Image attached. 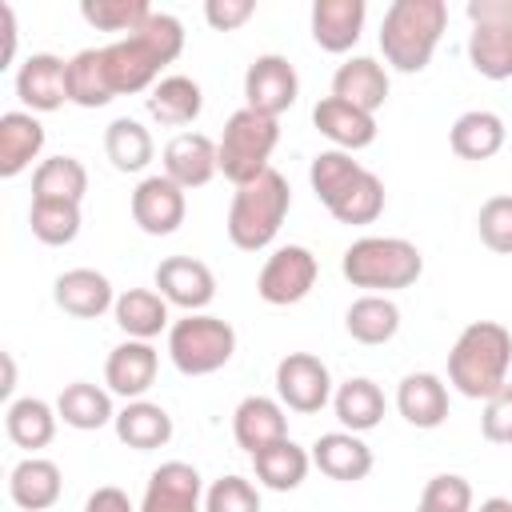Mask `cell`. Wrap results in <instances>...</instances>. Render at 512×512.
<instances>
[{
	"label": "cell",
	"instance_id": "1",
	"mask_svg": "<svg viewBox=\"0 0 512 512\" xmlns=\"http://www.w3.org/2000/svg\"><path fill=\"white\" fill-rule=\"evenodd\" d=\"M184 52V24L168 12H152L132 36H120L116 44L104 48V68L112 80L116 96L132 92H152L156 76L164 64H172Z\"/></svg>",
	"mask_w": 512,
	"mask_h": 512
},
{
	"label": "cell",
	"instance_id": "2",
	"mask_svg": "<svg viewBox=\"0 0 512 512\" xmlns=\"http://www.w3.org/2000/svg\"><path fill=\"white\" fill-rule=\"evenodd\" d=\"M512 332L496 320L468 324L448 352V380L468 400H488L508 384Z\"/></svg>",
	"mask_w": 512,
	"mask_h": 512
},
{
	"label": "cell",
	"instance_id": "3",
	"mask_svg": "<svg viewBox=\"0 0 512 512\" xmlns=\"http://www.w3.org/2000/svg\"><path fill=\"white\" fill-rule=\"evenodd\" d=\"M448 28L444 0H392L380 24V52L396 72H424Z\"/></svg>",
	"mask_w": 512,
	"mask_h": 512
},
{
	"label": "cell",
	"instance_id": "4",
	"mask_svg": "<svg viewBox=\"0 0 512 512\" xmlns=\"http://www.w3.org/2000/svg\"><path fill=\"white\" fill-rule=\"evenodd\" d=\"M340 272L352 288H372L380 296L416 284L424 272V256L404 236H360L344 248Z\"/></svg>",
	"mask_w": 512,
	"mask_h": 512
},
{
	"label": "cell",
	"instance_id": "5",
	"mask_svg": "<svg viewBox=\"0 0 512 512\" xmlns=\"http://www.w3.org/2000/svg\"><path fill=\"white\" fill-rule=\"evenodd\" d=\"M292 208V188L284 180V172L268 168L264 176H256L252 184H240L228 208V240L244 252H260L276 240L284 216Z\"/></svg>",
	"mask_w": 512,
	"mask_h": 512
},
{
	"label": "cell",
	"instance_id": "6",
	"mask_svg": "<svg viewBox=\"0 0 512 512\" xmlns=\"http://www.w3.org/2000/svg\"><path fill=\"white\" fill-rule=\"evenodd\" d=\"M280 144V120L276 116H264V112H252V108H240L228 116L224 124V136L216 144V156H220V172L240 188V184H252L256 176H264L272 164V148Z\"/></svg>",
	"mask_w": 512,
	"mask_h": 512
},
{
	"label": "cell",
	"instance_id": "7",
	"mask_svg": "<svg viewBox=\"0 0 512 512\" xmlns=\"http://www.w3.org/2000/svg\"><path fill=\"white\" fill-rule=\"evenodd\" d=\"M236 352V332L228 320L208 312H188L168 328V356L176 372L184 376H208L220 372Z\"/></svg>",
	"mask_w": 512,
	"mask_h": 512
},
{
	"label": "cell",
	"instance_id": "8",
	"mask_svg": "<svg viewBox=\"0 0 512 512\" xmlns=\"http://www.w3.org/2000/svg\"><path fill=\"white\" fill-rule=\"evenodd\" d=\"M316 272H320V264L304 244H284L264 260V268L256 276V292H260L264 304L288 308V304H300L312 292Z\"/></svg>",
	"mask_w": 512,
	"mask_h": 512
},
{
	"label": "cell",
	"instance_id": "9",
	"mask_svg": "<svg viewBox=\"0 0 512 512\" xmlns=\"http://www.w3.org/2000/svg\"><path fill=\"white\" fill-rule=\"evenodd\" d=\"M276 396L284 408L292 412H320L328 400H332V376H328V364L312 352H288L280 364H276Z\"/></svg>",
	"mask_w": 512,
	"mask_h": 512
},
{
	"label": "cell",
	"instance_id": "10",
	"mask_svg": "<svg viewBox=\"0 0 512 512\" xmlns=\"http://www.w3.org/2000/svg\"><path fill=\"white\" fill-rule=\"evenodd\" d=\"M296 96H300V76L284 56L264 52L248 64V72H244V100L248 104L244 108L280 120V112H288L296 104Z\"/></svg>",
	"mask_w": 512,
	"mask_h": 512
},
{
	"label": "cell",
	"instance_id": "11",
	"mask_svg": "<svg viewBox=\"0 0 512 512\" xmlns=\"http://www.w3.org/2000/svg\"><path fill=\"white\" fill-rule=\"evenodd\" d=\"M184 212H188L184 188L176 180H168L164 172L144 176L132 192V220L148 236H172L184 224Z\"/></svg>",
	"mask_w": 512,
	"mask_h": 512
},
{
	"label": "cell",
	"instance_id": "12",
	"mask_svg": "<svg viewBox=\"0 0 512 512\" xmlns=\"http://www.w3.org/2000/svg\"><path fill=\"white\" fill-rule=\"evenodd\" d=\"M156 288L168 304L184 312H204L216 300V276L204 260L192 256H168L156 264Z\"/></svg>",
	"mask_w": 512,
	"mask_h": 512
},
{
	"label": "cell",
	"instance_id": "13",
	"mask_svg": "<svg viewBox=\"0 0 512 512\" xmlns=\"http://www.w3.org/2000/svg\"><path fill=\"white\" fill-rule=\"evenodd\" d=\"M156 368L160 352L152 348V340H124L104 360V384L124 400H144V392L156 384Z\"/></svg>",
	"mask_w": 512,
	"mask_h": 512
},
{
	"label": "cell",
	"instance_id": "14",
	"mask_svg": "<svg viewBox=\"0 0 512 512\" xmlns=\"http://www.w3.org/2000/svg\"><path fill=\"white\" fill-rule=\"evenodd\" d=\"M200 496H204L200 472L184 460H168L148 476L140 512H200Z\"/></svg>",
	"mask_w": 512,
	"mask_h": 512
},
{
	"label": "cell",
	"instance_id": "15",
	"mask_svg": "<svg viewBox=\"0 0 512 512\" xmlns=\"http://www.w3.org/2000/svg\"><path fill=\"white\" fill-rule=\"evenodd\" d=\"M16 96L32 112H56L68 100V60L52 52H32L16 72Z\"/></svg>",
	"mask_w": 512,
	"mask_h": 512
},
{
	"label": "cell",
	"instance_id": "16",
	"mask_svg": "<svg viewBox=\"0 0 512 512\" xmlns=\"http://www.w3.org/2000/svg\"><path fill=\"white\" fill-rule=\"evenodd\" d=\"M52 300L60 312L76 316V320H96L104 316L108 308H116V296H112V280L96 268H68L56 276L52 284Z\"/></svg>",
	"mask_w": 512,
	"mask_h": 512
},
{
	"label": "cell",
	"instance_id": "17",
	"mask_svg": "<svg viewBox=\"0 0 512 512\" xmlns=\"http://www.w3.org/2000/svg\"><path fill=\"white\" fill-rule=\"evenodd\" d=\"M216 172H220V156L204 132H180L164 144V176L176 180L184 192L204 188Z\"/></svg>",
	"mask_w": 512,
	"mask_h": 512
},
{
	"label": "cell",
	"instance_id": "18",
	"mask_svg": "<svg viewBox=\"0 0 512 512\" xmlns=\"http://www.w3.org/2000/svg\"><path fill=\"white\" fill-rule=\"evenodd\" d=\"M232 436L236 444L256 456L260 448L276 444L288 436V416H284V404L272 400V396H244L232 412Z\"/></svg>",
	"mask_w": 512,
	"mask_h": 512
},
{
	"label": "cell",
	"instance_id": "19",
	"mask_svg": "<svg viewBox=\"0 0 512 512\" xmlns=\"http://www.w3.org/2000/svg\"><path fill=\"white\" fill-rule=\"evenodd\" d=\"M312 128L320 136H328L340 152H360V148H368L376 140V116L372 112H360V108H352V104H344L336 96L316 100Z\"/></svg>",
	"mask_w": 512,
	"mask_h": 512
},
{
	"label": "cell",
	"instance_id": "20",
	"mask_svg": "<svg viewBox=\"0 0 512 512\" xmlns=\"http://www.w3.org/2000/svg\"><path fill=\"white\" fill-rule=\"evenodd\" d=\"M312 464L340 484H356L372 472V448L356 432H324L312 444Z\"/></svg>",
	"mask_w": 512,
	"mask_h": 512
},
{
	"label": "cell",
	"instance_id": "21",
	"mask_svg": "<svg viewBox=\"0 0 512 512\" xmlns=\"http://www.w3.org/2000/svg\"><path fill=\"white\" fill-rule=\"evenodd\" d=\"M364 0H316L312 4V40L324 52H348L364 32Z\"/></svg>",
	"mask_w": 512,
	"mask_h": 512
},
{
	"label": "cell",
	"instance_id": "22",
	"mask_svg": "<svg viewBox=\"0 0 512 512\" xmlns=\"http://www.w3.org/2000/svg\"><path fill=\"white\" fill-rule=\"evenodd\" d=\"M332 96L376 116V108L388 100V72H384V64H376L372 56L344 60L336 68V76H332Z\"/></svg>",
	"mask_w": 512,
	"mask_h": 512
},
{
	"label": "cell",
	"instance_id": "23",
	"mask_svg": "<svg viewBox=\"0 0 512 512\" xmlns=\"http://www.w3.org/2000/svg\"><path fill=\"white\" fill-rule=\"evenodd\" d=\"M396 408L412 428H440L448 420V388L436 372H408L396 388Z\"/></svg>",
	"mask_w": 512,
	"mask_h": 512
},
{
	"label": "cell",
	"instance_id": "24",
	"mask_svg": "<svg viewBox=\"0 0 512 512\" xmlns=\"http://www.w3.org/2000/svg\"><path fill=\"white\" fill-rule=\"evenodd\" d=\"M64 492L60 468L44 456H24L12 472H8V496L16 508L24 512H48Z\"/></svg>",
	"mask_w": 512,
	"mask_h": 512
},
{
	"label": "cell",
	"instance_id": "25",
	"mask_svg": "<svg viewBox=\"0 0 512 512\" xmlns=\"http://www.w3.org/2000/svg\"><path fill=\"white\" fill-rule=\"evenodd\" d=\"M44 148V124L32 112H4L0 116V176H20Z\"/></svg>",
	"mask_w": 512,
	"mask_h": 512
},
{
	"label": "cell",
	"instance_id": "26",
	"mask_svg": "<svg viewBox=\"0 0 512 512\" xmlns=\"http://www.w3.org/2000/svg\"><path fill=\"white\" fill-rule=\"evenodd\" d=\"M112 428H116L120 444H128L136 452H152V448H164L172 440V416L152 400H128L116 412Z\"/></svg>",
	"mask_w": 512,
	"mask_h": 512
},
{
	"label": "cell",
	"instance_id": "27",
	"mask_svg": "<svg viewBox=\"0 0 512 512\" xmlns=\"http://www.w3.org/2000/svg\"><path fill=\"white\" fill-rule=\"evenodd\" d=\"M152 120L168 124V128H180V124H192L204 108V92L192 76H164L152 84V92L144 96Z\"/></svg>",
	"mask_w": 512,
	"mask_h": 512
},
{
	"label": "cell",
	"instance_id": "28",
	"mask_svg": "<svg viewBox=\"0 0 512 512\" xmlns=\"http://www.w3.org/2000/svg\"><path fill=\"white\" fill-rule=\"evenodd\" d=\"M448 144L460 160H492L504 148V120L488 108H472V112L456 116Z\"/></svg>",
	"mask_w": 512,
	"mask_h": 512
},
{
	"label": "cell",
	"instance_id": "29",
	"mask_svg": "<svg viewBox=\"0 0 512 512\" xmlns=\"http://www.w3.org/2000/svg\"><path fill=\"white\" fill-rule=\"evenodd\" d=\"M252 468H256V480H260L264 488H272V492H292V488L304 484V476H308V468H312V456H308L296 440L284 436V440L260 448V452L252 456Z\"/></svg>",
	"mask_w": 512,
	"mask_h": 512
},
{
	"label": "cell",
	"instance_id": "30",
	"mask_svg": "<svg viewBox=\"0 0 512 512\" xmlns=\"http://www.w3.org/2000/svg\"><path fill=\"white\" fill-rule=\"evenodd\" d=\"M56 408L48 404V400H40V396H24V400H12L8 404V412H4V428H8V440L16 444V448H28V452H36V448H48L52 444V436H56Z\"/></svg>",
	"mask_w": 512,
	"mask_h": 512
},
{
	"label": "cell",
	"instance_id": "31",
	"mask_svg": "<svg viewBox=\"0 0 512 512\" xmlns=\"http://www.w3.org/2000/svg\"><path fill=\"white\" fill-rule=\"evenodd\" d=\"M116 324L128 332V340H152L168 328V300L152 288H128L116 296Z\"/></svg>",
	"mask_w": 512,
	"mask_h": 512
},
{
	"label": "cell",
	"instance_id": "32",
	"mask_svg": "<svg viewBox=\"0 0 512 512\" xmlns=\"http://www.w3.org/2000/svg\"><path fill=\"white\" fill-rule=\"evenodd\" d=\"M344 328L356 344H388L396 332H400V308L388 300V296H360L348 304L344 312Z\"/></svg>",
	"mask_w": 512,
	"mask_h": 512
},
{
	"label": "cell",
	"instance_id": "33",
	"mask_svg": "<svg viewBox=\"0 0 512 512\" xmlns=\"http://www.w3.org/2000/svg\"><path fill=\"white\" fill-rule=\"evenodd\" d=\"M332 408H336V420L360 436L384 420V392L368 376H352L332 392Z\"/></svg>",
	"mask_w": 512,
	"mask_h": 512
},
{
	"label": "cell",
	"instance_id": "34",
	"mask_svg": "<svg viewBox=\"0 0 512 512\" xmlns=\"http://www.w3.org/2000/svg\"><path fill=\"white\" fill-rule=\"evenodd\" d=\"M56 416H60L68 428H76V432H96V428H104V424L116 420L112 396H108L104 388L88 384V380H76V384H68V388L56 396Z\"/></svg>",
	"mask_w": 512,
	"mask_h": 512
},
{
	"label": "cell",
	"instance_id": "35",
	"mask_svg": "<svg viewBox=\"0 0 512 512\" xmlns=\"http://www.w3.org/2000/svg\"><path fill=\"white\" fill-rule=\"evenodd\" d=\"M112 96L116 92L104 68V48H80L68 60V100L80 108H104Z\"/></svg>",
	"mask_w": 512,
	"mask_h": 512
},
{
	"label": "cell",
	"instance_id": "36",
	"mask_svg": "<svg viewBox=\"0 0 512 512\" xmlns=\"http://www.w3.org/2000/svg\"><path fill=\"white\" fill-rule=\"evenodd\" d=\"M104 152H108L116 172H144L152 164V156H156V144H152V136H148V128L140 120L116 116L104 128Z\"/></svg>",
	"mask_w": 512,
	"mask_h": 512
},
{
	"label": "cell",
	"instance_id": "37",
	"mask_svg": "<svg viewBox=\"0 0 512 512\" xmlns=\"http://www.w3.org/2000/svg\"><path fill=\"white\" fill-rule=\"evenodd\" d=\"M88 192V168L76 156H48L32 172V200H68L80 204Z\"/></svg>",
	"mask_w": 512,
	"mask_h": 512
},
{
	"label": "cell",
	"instance_id": "38",
	"mask_svg": "<svg viewBox=\"0 0 512 512\" xmlns=\"http://www.w3.org/2000/svg\"><path fill=\"white\" fill-rule=\"evenodd\" d=\"M468 60L484 80H508L512 76V28H504V24H472Z\"/></svg>",
	"mask_w": 512,
	"mask_h": 512
},
{
	"label": "cell",
	"instance_id": "39",
	"mask_svg": "<svg viewBox=\"0 0 512 512\" xmlns=\"http://www.w3.org/2000/svg\"><path fill=\"white\" fill-rule=\"evenodd\" d=\"M328 212H332L340 224H372V220L384 212V184H380V176L364 168V172L328 204Z\"/></svg>",
	"mask_w": 512,
	"mask_h": 512
},
{
	"label": "cell",
	"instance_id": "40",
	"mask_svg": "<svg viewBox=\"0 0 512 512\" xmlns=\"http://www.w3.org/2000/svg\"><path fill=\"white\" fill-rule=\"evenodd\" d=\"M28 224H32V236L40 244H72L80 236V204H68V200H32L28 208Z\"/></svg>",
	"mask_w": 512,
	"mask_h": 512
},
{
	"label": "cell",
	"instance_id": "41",
	"mask_svg": "<svg viewBox=\"0 0 512 512\" xmlns=\"http://www.w3.org/2000/svg\"><path fill=\"white\" fill-rule=\"evenodd\" d=\"M364 172V164L360 160H352V152H340V148H328V152H320L316 160H312V168H308V184H312V192H316V200L328 208L356 176Z\"/></svg>",
	"mask_w": 512,
	"mask_h": 512
},
{
	"label": "cell",
	"instance_id": "42",
	"mask_svg": "<svg viewBox=\"0 0 512 512\" xmlns=\"http://www.w3.org/2000/svg\"><path fill=\"white\" fill-rule=\"evenodd\" d=\"M80 16L100 32H128L132 36L152 16V8L144 0H84Z\"/></svg>",
	"mask_w": 512,
	"mask_h": 512
},
{
	"label": "cell",
	"instance_id": "43",
	"mask_svg": "<svg viewBox=\"0 0 512 512\" xmlns=\"http://www.w3.org/2000/svg\"><path fill=\"white\" fill-rule=\"evenodd\" d=\"M416 508H424V512H472V484L456 472H440L424 484Z\"/></svg>",
	"mask_w": 512,
	"mask_h": 512
},
{
	"label": "cell",
	"instance_id": "44",
	"mask_svg": "<svg viewBox=\"0 0 512 512\" xmlns=\"http://www.w3.org/2000/svg\"><path fill=\"white\" fill-rule=\"evenodd\" d=\"M476 232L484 240V248L512 256V196H492L480 204L476 212Z\"/></svg>",
	"mask_w": 512,
	"mask_h": 512
},
{
	"label": "cell",
	"instance_id": "45",
	"mask_svg": "<svg viewBox=\"0 0 512 512\" xmlns=\"http://www.w3.org/2000/svg\"><path fill=\"white\" fill-rule=\"evenodd\" d=\"M204 512H260V492L244 476H220L204 492Z\"/></svg>",
	"mask_w": 512,
	"mask_h": 512
},
{
	"label": "cell",
	"instance_id": "46",
	"mask_svg": "<svg viewBox=\"0 0 512 512\" xmlns=\"http://www.w3.org/2000/svg\"><path fill=\"white\" fill-rule=\"evenodd\" d=\"M480 436H484L488 444H512V384H504L496 396L484 400Z\"/></svg>",
	"mask_w": 512,
	"mask_h": 512
},
{
	"label": "cell",
	"instance_id": "47",
	"mask_svg": "<svg viewBox=\"0 0 512 512\" xmlns=\"http://www.w3.org/2000/svg\"><path fill=\"white\" fill-rule=\"evenodd\" d=\"M256 12L252 0H208L204 4V20L216 28V32H236L240 24H248Z\"/></svg>",
	"mask_w": 512,
	"mask_h": 512
},
{
	"label": "cell",
	"instance_id": "48",
	"mask_svg": "<svg viewBox=\"0 0 512 512\" xmlns=\"http://www.w3.org/2000/svg\"><path fill=\"white\" fill-rule=\"evenodd\" d=\"M468 20L472 24H504L512 28V0H468Z\"/></svg>",
	"mask_w": 512,
	"mask_h": 512
},
{
	"label": "cell",
	"instance_id": "49",
	"mask_svg": "<svg viewBox=\"0 0 512 512\" xmlns=\"http://www.w3.org/2000/svg\"><path fill=\"white\" fill-rule=\"evenodd\" d=\"M84 512H136V508H132V500H128V492H124V488L104 484V488H96V492L88 496Z\"/></svg>",
	"mask_w": 512,
	"mask_h": 512
},
{
	"label": "cell",
	"instance_id": "50",
	"mask_svg": "<svg viewBox=\"0 0 512 512\" xmlns=\"http://www.w3.org/2000/svg\"><path fill=\"white\" fill-rule=\"evenodd\" d=\"M0 20H4V64H12V52H16V12L8 4H0Z\"/></svg>",
	"mask_w": 512,
	"mask_h": 512
},
{
	"label": "cell",
	"instance_id": "51",
	"mask_svg": "<svg viewBox=\"0 0 512 512\" xmlns=\"http://www.w3.org/2000/svg\"><path fill=\"white\" fill-rule=\"evenodd\" d=\"M16 388V364H12V356H4V384H0V392L8 396Z\"/></svg>",
	"mask_w": 512,
	"mask_h": 512
},
{
	"label": "cell",
	"instance_id": "52",
	"mask_svg": "<svg viewBox=\"0 0 512 512\" xmlns=\"http://www.w3.org/2000/svg\"><path fill=\"white\" fill-rule=\"evenodd\" d=\"M480 512H512V500L492 496V500H484V504H480Z\"/></svg>",
	"mask_w": 512,
	"mask_h": 512
},
{
	"label": "cell",
	"instance_id": "53",
	"mask_svg": "<svg viewBox=\"0 0 512 512\" xmlns=\"http://www.w3.org/2000/svg\"><path fill=\"white\" fill-rule=\"evenodd\" d=\"M416 512H424V508H416Z\"/></svg>",
	"mask_w": 512,
	"mask_h": 512
}]
</instances>
